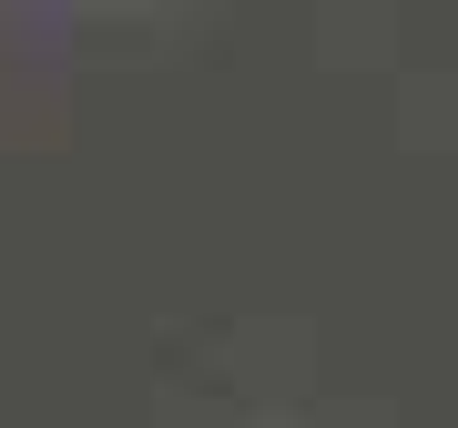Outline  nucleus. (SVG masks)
<instances>
[]
</instances>
